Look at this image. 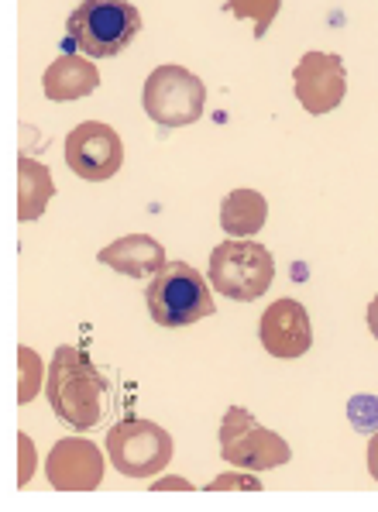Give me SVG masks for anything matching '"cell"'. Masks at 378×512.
Returning <instances> with one entry per match:
<instances>
[{
    "mask_svg": "<svg viewBox=\"0 0 378 512\" xmlns=\"http://www.w3.org/2000/svg\"><path fill=\"white\" fill-rule=\"evenodd\" d=\"M45 392H49L52 413L62 423H69V427L90 430L104 420L107 378L73 344H59L55 348V358L49 361V378H45Z\"/></svg>",
    "mask_w": 378,
    "mask_h": 512,
    "instance_id": "1",
    "label": "cell"
},
{
    "mask_svg": "<svg viewBox=\"0 0 378 512\" xmlns=\"http://www.w3.org/2000/svg\"><path fill=\"white\" fill-rule=\"evenodd\" d=\"M141 31V11L128 0H83L66 21V45L93 59L121 55Z\"/></svg>",
    "mask_w": 378,
    "mask_h": 512,
    "instance_id": "2",
    "label": "cell"
},
{
    "mask_svg": "<svg viewBox=\"0 0 378 512\" xmlns=\"http://www.w3.org/2000/svg\"><path fill=\"white\" fill-rule=\"evenodd\" d=\"M145 303L148 317L165 330H179L203 317H214V296H210L207 279L186 262H165L148 282Z\"/></svg>",
    "mask_w": 378,
    "mask_h": 512,
    "instance_id": "3",
    "label": "cell"
},
{
    "mask_svg": "<svg viewBox=\"0 0 378 512\" xmlns=\"http://www.w3.org/2000/svg\"><path fill=\"white\" fill-rule=\"evenodd\" d=\"M207 279L214 282L220 296L234 299V303H255V299L269 293L275 279V262L265 244L248 238H227L210 255Z\"/></svg>",
    "mask_w": 378,
    "mask_h": 512,
    "instance_id": "4",
    "label": "cell"
},
{
    "mask_svg": "<svg viewBox=\"0 0 378 512\" xmlns=\"http://www.w3.org/2000/svg\"><path fill=\"white\" fill-rule=\"evenodd\" d=\"M220 458L238 471H272L293 458L289 444L275 430L262 427L255 413L231 406L220 423Z\"/></svg>",
    "mask_w": 378,
    "mask_h": 512,
    "instance_id": "5",
    "label": "cell"
},
{
    "mask_svg": "<svg viewBox=\"0 0 378 512\" xmlns=\"http://www.w3.org/2000/svg\"><path fill=\"white\" fill-rule=\"evenodd\" d=\"M145 110L162 128H186L203 117L207 86L186 66H159L145 80Z\"/></svg>",
    "mask_w": 378,
    "mask_h": 512,
    "instance_id": "6",
    "label": "cell"
},
{
    "mask_svg": "<svg viewBox=\"0 0 378 512\" xmlns=\"http://www.w3.org/2000/svg\"><path fill=\"white\" fill-rule=\"evenodd\" d=\"M107 458L124 478H152L169 468L172 437L152 420H121L107 433Z\"/></svg>",
    "mask_w": 378,
    "mask_h": 512,
    "instance_id": "7",
    "label": "cell"
},
{
    "mask_svg": "<svg viewBox=\"0 0 378 512\" xmlns=\"http://www.w3.org/2000/svg\"><path fill=\"white\" fill-rule=\"evenodd\" d=\"M66 165L86 183H104L114 179L124 165V145L110 124L83 121L66 138Z\"/></svg>",
    "mask_w": 378,
    "mask_h": 512,
    "instance_id": "8",
    "label": "cell"
},
{
    "mask_svg": "<svg viewBox=\"0 0 378 512\" xmlns=\"http://www.w3.org/2000/svg\"><path fill=\"white\" fill-rule=\"evenodd\" d=\"M293 90L306 114L320 117L341 107L348 93V69L334 52H306L293 69Z\"/></svg>",
    "mask_w": 378,
    "mask_h": 512,
    "instance_id": "9",
    "label": "cell"
},
{
    "mask_svg": "<svg viewBox=\"0 0 378 512\" xmlns=\"http://www.w3.org/2000/svg\"><path fill=\"white\" fill-rule=\"evenodd\" d=\"M45 475L55 492H97L104 482V451L93 440L62 437L49 451Z\"/></svg>",
    "mask_w": 378,
    "mask_h": 512,
    "instance_id": "10",
    "label": "cell"
},
{
    "mask_svg": "<svg viewBox=\"0 0 378 512\" xmlns=\"http://www.w3.org/2000/svg\"><path fill=\"white\" fill-rule=\"evenodd\" d=\"M258 341H262V348L272 358H303L313 344V327L306 306L296 303V299H275L269 310L262 313V320H258Z\"/></svg>",
    "mask_w": 378,
    "mask_h": 512,
    "instance_id": "11",
    "label": "cell"
},
{
    "mask_svg": "<svg viewBox=\"0 0 378 512\" xmlns=\"http://www.w3.org/2000/svg\"><path fill=\"white\" fill-rule=\"evenodd\" d=\"M100 265L107 269L131 275V279H141V275H155L169 258H165V248L148 234H128V238H117L114 244H107L100 251Z\"/></svg>",
    "mask_w": 378,
    "mask_h": 512,
    "instance_id": "12",
    "label": "cell"
},
{
    "mask_svg": "<svg viewBox=\"0 0 378 512\" xmlns=\"http://www.w3.org/2000/svg\"><path fill=\"white\" fill-rule=\"evenodd\" d=\"M100 86V73L90 59L83 55H59L42 76V90L45 97L55 104H66V100H83L90 97Z\"/></svg>",
    "mask_w": 378,
    "mask_h": 512,
    "instance_id": "13",
    "label": "cell"
},
{
    "mask_svg": "<svg viewBox=\"0 0 378 512\" xmlns=\"http://www.w3.org/2000/svg\"><path fill=\"white\" fill-rule=\"evenodd\" d=\"M269 220V200L258 189H234L220 203V227L231 238H251Z\"/></svg>",
    "mask_w": 378,
    "mask_h": 512,
    "instance_id": "14",
    "label": "cell"
},
{
    "mask_svg": "<svg viewBox=\"0 0 378 512\" xmlns=\"http://www.w3.org/2000/svg\"><path fill=\"white\" fill-rule=\"evenodd\" d=\"M18 183H21L18 217H21V224H31V220H38V217L45 214V207H49V200L55 196V183H52L49 165H42V162L28 159V155H21Z\"/></svg>",
    "mask_w": 378,
    "mask_h": 512,
    "instance_id": "15",
    "label": "cell"
},
{
    "mask_svg": "<svg viewBox=\"0 0 378 512\" xmlns=\"http://www.w3.org/2000/svg\"><path fill=\"white\" fill-rule=\"evenodd\" d=\"M224 11H231L234 18H248L255 25V38H265L272 21L279 18L282 0H227Z\"/></svg>",
    "mask_w": 378,
    "mask_h": 512,
    "instance_id": "16",
    "label": "cell"
},
{
    "mask_svg": "<svg viewBox=\"0 0 378 512\" xmlns=\"http://www.w3.org/2000/svg\"><path fill=\"white\" fill-rule=\"evenodd\" d=\"M18 361H21V385H18V399L21 403H31V399L42 392V385H45V365H42V358H38L31 348H21L18 351Z\"/></svg>",
    "mask_w": 378,
    "mask_h": 512,
    "instance_id": "17",
    "label": "cell"
},
{
    "mask_svg": "<svg viewBox=\"0 0 378 512\" xmlns=\"http://www.w3.org/2000/svg\"><path fill=\"white\" fill-rule=\"evenodd\" d=\"M348 416L354 430L375 433L378 430V399L375 396H354L348 403Z\"/></svg>",
    "mask_w": 378,
    "mask_h": 512,
    "instance_id": "18",
    "label": "cell"
},
{
    "mask_svg": "<svg viewBox=\"0 0 378 512\" xmlns=\"http://www.w3.org/2000/svg\"><path fill=\"white\" fill-rule=\"evenodd\" d=\"M210 492H227V488H248V492H262V482L251 475H220L207 485Z\"/></svg>",
    "mask_w": 378,
    "mask_h": 512,
    "instance_id": "19",
    "label": "cell"
},
{
    "mask_svg": "<svg viewBox=\"0 0 378 512\" xmlns=\"http://www.w3.org/2000/svg\"><path fill=\"white\" fill-rule=\"evenodd\" d=\"M18 454H21V468H18V485L31 482V471H35V444H31L28 433L18 437Z\"/></svg>",
    "mask_w": 378,
    "mask_h": 512,
    "instance_id": "20",
    "label": "cell"
},
{
    "mask_svg": "<svg viewBox=\"0 0 378 512\" xmlns=\"http://www.w3.org/2000/svg\"><path fill=\"white\" fill-rule=\"evenodd\" d=\"M172 488H179V492H189V485L186 478H159V482H155V492H172Z\"/></svg>",
    "mask_w": 378,
    "mask_h": 512,
    "instance_id": "21",
    "label": "cell"
},
{
    "mask_svg": "<svg viewBox=\"0 0 378 512\" xmlns=\"http://www.w3.org/2000/svg\"><path fill=\"white\" fill-rule=\"evenodd\" d=\"M368 471H372V478L378 482V430L372 433V440H368Z\"/></svg>",
    "mask_w": 378,
    "mask_h": 512,
    "instance_id": "22",
    "label": "cell"
},
{
    "mask_svg": "<svg viewBox=\"0 0 378 512\" xmlns=\"http://www.w3.org/2000/svg\"><path fill=\"white\" fill-rule=\"evenodd\" d=\"M368 330H372V334L378 337V296L372 299V303H368Z\"/></svg>",
    "mask_w": 378,
    "mask_h": 512,
    "instance_id": "23",
    "label": "cell"
}]
</instances>
